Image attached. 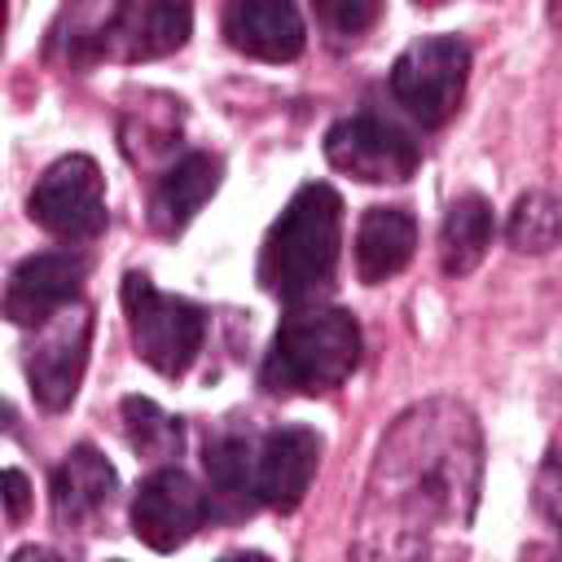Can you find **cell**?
Returning a JSON list of instances; mask_svg holds the SVG:
<instances>
[{
  "instance_id": "cell-21",
  "label": "cell",
  "mask_w": 562,
  "mask_h": 562,
  "mask_svg": "<svg viewBox=\"0 0 562 562\" xmlns=\"http://www.w3.org/2000/svg\"><path fill=\"white\" fill-rule=\"evenodd\" d=\"M312 4L321 22L342 40H356L378 22V0H312Z\"/></svg>"
},
{
  "instance_id": "cell-6",
  "label": "cell",
  "mask_w": 562,
  "mask_h": 562,
  "mask_svg": "<svg viewBox=\"0 0 562 562\" xmlns=\"http://www.w3.org/2000/svg\"><path fill=\"white\" fill-rule=\"evenodd\" d=\"M26 215L66 241L97 237L105 228V180L101 167L88 154H66L57 158L31 189Z\"/></svg>"
},
{
  "instance_id": "cell-8",
  "label": "cell",
  "mask_w": 562,
  "mask_h": 562,
  "mask_svg": "<svg viewBox=\"0 0 562 562\" xmlns=\"http://www.w3.org/2000/svg\"><path fill=\"white\" fill-rule=\"evenodd\" d=\"M44 334L35 338L31 356H26V382L31 395L40 400V408L61 413L83 382L88 369V347H92V312L88 307H61L57 316H48L40 325Z\"/></svg>"
},
{
  "instance_id": "cell-11",
  "label": "cell",
  "mask_w": 562,
  "mask_h": 562,
  "mask_svg": "<svg viewBox=\"0 0 562 562\" xmlns=\"http://www.w3.org/2000/svg\"><path fill=\"white\" fill-rule=\"evenodd\" d=\"M321 465V435L307 426H281L255 452V496L268 509H299Z\"/></svg>"
},
{
  "instance_id": "cell-13",
  "label": "cell",
  "mask_w": 562,
  "mask_h": 562,
  "mask_svg": "<svg viewBox=\"0 0 562 562\" xmlns=\"http://www.w3.org/2000/svg\"><path fill=\"white\" fill-rule=\"evenodd\" d=\"M224 40L259 61H294L307 35L294 0H224Z\"/></svg>"
},
{
  "instance_id": "cell-14",
  "label": "cell",
  "mask_w": 562,
  "mask_h": 562,
  "mask_svg": "<svg viewBox=\"0 0 562 562\" xmlns=\"http://www.w3.org/2000/svg\"><path fill=\"white\" fill-rule=\"evenodd\" d=\"M114 487H119V474L92 443L70 448L66 461L57 465V474H53V514H57V522H66V527L92 522L114 501Z\"/></svg>"
},
{
  "instance_id": "cell-5",
  "label": "cell",
  "mask_w": 562,
  "mask_h": 562,
  "mask_svg": "<svg viewBox=\"0 0 562 562\" xmlns=\"http://www.w3.org/2000/svg\"><path fill=\"white\" fill-rule=\"evenodd\" d=\"M470 79V44L461 35H422L391 66V97L422 127H443Z\"/></svg>"
},
{
  "instance_id": "cell-2",
  "label": "cell",
  "mask_w": 562,
  "mask_h": 562,
  "mask_svg": "<svg viewBox=\"0 0 562 562\" xmlns=\"http://www.w3.org/2000/svg\"><path fill=\"white\" fill-rule=\"evenodd\" d=\"M338 233H342V202L329 184H303L277 224L263 237L259 281L281 303H303L321 294L338 263Z\"/></svg>"
},
{
  "instance_id": "cell-4",
  "label": "cell",
  "mask_w": 562,
  "mask_h": 562,
  "mask_svg": "<svg viewBox=\"0 0 562 562\" xmlns=\"http://www.w3.org/2000/svg\"><path fill=\"white\" fill-rule=\"evenodd\" d=\"M123 312H127L132 347L154 373L180 378L198 360L202 338H206V312L198 303L162 294L145 272H127L123 277Z\"/></svg>"
},
{
  "instance_id": "cell-18",
  "label": "cell",
  "mask_w": 562,
  "mask_h": 562,
  "mask_svg": "<svg viewBox=\"0 0 562 562\" xmlns=\"http://www.w3.org/2000/svg\"><path fill=\"white\" fill-rule=\"evenodd\" d=\"M492 233H496V220H492V206L487 198L479 193H465L448 206L443 215V233H439V259H443V272L448 277H465L483 263L487 246H492Z\"/></svg>"
},
{
  "instance_id": "cell-15",
  "label": "cell",
  "mask_w": 562,
  "mask_h": 562,
  "mask_svg": "<svg viewBox=\"0 0 562 562\" xmlns=\"http://www.w3.org/2000/svg\"><path fill=\"white\" fill-rule=\"evenodd\" d=\"M417 250V220L404 206H369L356 228V272L364 285H382L408 268Z\"/></svg>"
},
{
  "instance_id": "cell-22",
  "label": "cell",
  "mask_w": 562,
  "mask_h": 562,
  "mask_svg": "<svg viewBox=\"0 0 562 562\" xmlns=\"http://www.w3.org/2000/svg\"><path fill=\"white\" fill-rule=\"evenodd\" d=\"M0 505L9 509V518H26L31 509V483L22 470H0Z\"/></svg>"
},
{
  "instance_id": "cell-7",
  "label": "cell",
  "mask_w": 562,
  "mask_h": 562,
  "mask_svg": "<svg viewBox=\"0 0 562 562\" xmlns=\"http://www.w3.org/2000/svg\"><path fill=\"white\" fill-rule=\"evenodd\" d=\"M325 158H329V167H338L351 180L400 184L417 171L422 149L400 123H391L382 114H351L325 132Z\"/></svg>"
},
{
  "instance_id": "cell-3",
  "label": "cell",
  "mask_w": 562,
  "mask_h": 562,
  "mask_svg": "<svg viewBox=\"0 0 562 562\" xmlns=\"http://www.w3.org/2000/svg\"><path fill=\"white\" fill-rule=\"evenodd\" d=\"M360 364V325L342 307H303L281 321L259 382L272 395H329Z\"/></svg>"
},
{
  "instance_id": "cell-1",
  "label": "cell",
  "mask_w": 562,
  "mask_h": 562,
  "mask_svg": "<svg viewBox=\"0 0 562 562\" xmlns=\"http://www.w3.org/2000/svg\"><path fill=\"white\" fill-rule=\"evenodd\" d=\"M483 439L452 400L408 408L378 448L356 553H426L443 531H465L479 501Z\"/></svg>"
},
{
  "instance_id": "cell-12",
  "label": "cell",
  "mask_w": 562,
  "mask_h": 562,
  "mask_svg": "<svg viewBox=\"0 0 562 562\" xmlns=\"http://www.w3.org/2000/svg\"><path fill=\"white\" fill-rule=\"evenodd\" d=\"M193 31L189 0H119L105 44L123 61H154L176 53Z\"/></svg>"
},
{
  "instance_id": "cell-9",
  "label": "cell",
  "mask_w": 562,
  "mask_h": 562,
  "mask_svg": "<svg viewBox=\"0 0 562 562\" xmlns=\"http://www.w3.org/2000/svg\"><path fill=\"white\" fill-rule=\"evenodd\" d=\"M202 522H206V492L193 483V474L176 465L154 470L132 496V531L154 553L180 549Z\"/></svg>"
},
{
  "instance_id": "cell-20",
  "label": "cell",
  "mask_w": 562,
  "mask_h": 562,
  "mask_svg": "<svg viewBox=\"0 0 562 562\" xmlns=\"http://www.w3.org/2000/svg\"><path fill=\"white\" fill-rule=\"evenodd\" d=\"M123 430H127V443L140 457H149V461H162V457H176L180 452V422L167 417L145 395H127L123 400Z\"/></svg>"
},
{
  "instance_id": "cell-17",
  "label": "cell",
  "mask_w": 562,
  "mask_h": 562,
  "mask_svg": "<svg viewBox=\"0 0 562 562\" xmlns=\"http://www.w3.org/2000/svg\"><path fill=\"white\" fill-rule=\"evenodd\" d=\"M259 505L255 496V452L246 439L228 435L206 448V514L246 518Z\"/></svg>"
},
{
  "instance_id": "cell-23",
  "label": "cell",
  "mask_w": 562,
  "mask_h": 562,
  "mask_svg": "<svg viewBox=\"0 0 562 562\" xmlns=\"http://www.w3.org/2000/svg\"><path fill=\"white\" fill-rule=\"evenodd\" d=\"M0 35H4V0H0Z\"/></svg>"
},
{
  "instance_id": "cell-10",
  "label": "cell",
  "mask_w": 562,
  "mask_h": 562,
  "mask_svg": "<svg viewBox=\"0 0 562 562\" xmlns=\"http://www.w3.org/2000/svg\"><path fill=\"white\" fill-rule=\"evenodd\" d=\"M83 277H88V259L75 255V250H40V255H26L13 268L9 285H4L0 312L13 325H44L48 316H57L61 307H70L79 299Z\"/></svg>"
},
{
  "instance_id": "cell-19",
  "label": "cell",
  "mask_w": 562,
  "mask_h": 562,
  "mask_svg": "<svg viewBox=\"0 0 562 562\" xmlns=\"http://www.w3.org/2000/svg\"><path fill=\"white\" fill-rule=\"evenodd\" d=\"M558 228H562V206H558V198L544 193V189H531V193H522V198L514 202L505 233H509L514 250L544 255V250L558 246Z\"/></svg>"
},
{
  "instance_id": "cell-24",
  "label": "cell",
  "mask_w": 562,
  "mask_h": 562,
  "mask_svg": "<svg viewBox=\"0 0 562 562\" xmlns=\"http://www.w3.org/2000/svg\"><path fill=\"white\" fill-rule=\"evenodd\" d=\"M417 4H443V0H417Z\"/></svg>"
},
{
  "instance_id": "cell-16",
  "label": "cell",
  "mask_w": 562,
  "mask_h": 562,
  "mask_svg": "<svg viewBox=\"0 0 562 562\" xmlns=\"http://www.w3.org/2000/svg\"><path fill=\"white\" fill-rule=\"evenodd\" d=\"M220 189V158L211 154H184L154 189V202H149V220L158 233L176 237L202 206L206 198Z\"/></svg>"
}]
</instances>
